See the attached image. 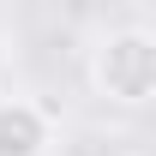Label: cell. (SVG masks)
<instances>
[{
  "mask_svg": "<svg viewBox=\"0 0 156 156\" xmlns=\"http://www.w3.org/2000/svg\"><path fill=\"white\" fill-rule=\"evenodd\" d=\"M90 90L114 108L156 102V30L150 24H120L90 48Z\"/></svg>",
  "mask_w": 156,
  "mask_h": 156,
  "instance_id": "6da1fadb",
  "label": "cell"
},
{
  "mask_svg": "<svg viewBox=\"0 0 156 156\" xmlns=\"http://www.w3.org/2000/svg\"><path fill=\"white\" fill-rule=\"evenodd\" d=\"M54 114L36 96H0V156H48Z\"/></svg>",
  "mask_w": 156,
  "mask_h": 156,
  "instance_id": "7a4b0ae2",
  "label": "cell"
}]
</instances>
